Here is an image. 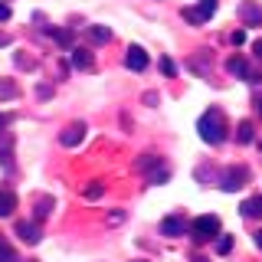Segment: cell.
Here are the masks:
<instances>
[{
	"mask_svg": "<svg viewBox=\"0 0 262 262\" xmlns=\"http://www.w3.org/2000/svg\"><path fill=\"white\" fill-rule=\"evenodd\" d=\"M226 66H229V72H233V76H249V82H259V76L249 69V62H246L243 56H233V59H229Z\"/></svg>",
	"mask_w": 262,
	"mask_h": 262,
	"instance_id": "obj_9",
	"label": "cell"
},
{
	"mask_svg": "<svg viewBox=\"0 0 262 262\" xmlns=\"http://www.w3.org/2000/svg\"><path fill=\"white\" fill-rule=\"evenodd\" d=\"M125 66L131 72H141V69H147V53L141 46H128V53H125Z\"/></svg>",
	"mask_w": 262,
	"mask_h": 262,
	"instance_id": "obj_7",
	"label": "cell"
},
{
	"mask_svg": "<svg viewBox=\"0 0 262 262\" xmlns=\"http://www.w3.org/2000/svg\"><path fill=\"white\" fill-rule=\"evenodd\" d=\"M0 262H16V249L0 236Z\"/></svg>",
	"mask_w": 262,
	"mask_h": 262,
	"instance_id": "obj_16",
	"label": "cell"
},
{
	"mask_svg": "<svg viewBox=\"0 0 262 262\" xmlns=\"http://www.w3.org/2000/svg\"><path fill=\"white\" fill-rule=\"evenodd\" d=\"M256 246H259V249H262V229H259V233H256Z\"/></svg>",
	"mask_w": 262,
	"mask_h": 262,
	"instance_id": "obj_28",
	"label": "cell"
},
{
	"mask_svg": "<svg viewBox=\"0 0 262 262\" xmlns=\"http://www.w3.org/2000/svg\"><path fill=\"white\" fill-rule=\"evenodd\" d=\"M16 236L23 243H39V226L36 223H16Z\"/></svg>",
	"mask_w": 262,
	"mask_h": 262,
	"instance_id": "obj_10",
	"label": "cell"
},
{
	"mask_svg": "<svg viewBox=\"0 0 262 262\" xmlns=\"http://www.w3.org/2000/svg\"><path fill=\"white\" fill-rule=\"evenodd\" d=\"M246 180H249V167L236 164V167H226L223 174H220V187H223L226 193H236L239 187H246Z\"/></svg>",
	"mask_w": 262,
	"mask_h": 262,
	"instance_id": "obj_2",
	"label": "cell"
},
{
	"mask_svg": "<svg viewBox=\"0 0 262 262\" xmlns=\"http://www.w3.org/2000/svg\"><path fill=\"white\" fill-rule=\"evenodd\" d=\"M85 196H89V200H95V196H102V184H92V187L85 190Z\"/></svg>",
	"mask_w": 262,
	"mask_h": 262,
	"instance_id": "obj_23",
	"label": "cell"
},
{
	"mask_svg": "<svg viewBox=\"0 0 262 262\" xmlns=\"http://www.w3.org/2000/svg\"><path fill=\"white\" fill-rule=\"evenodd\" d=\"M49 210H53V200L49 196H43V200H36V220H46Z\"/></svg>",
	"mask_w": 262,
	"mask_h": 262,
	"instance_id": "obj_18",
	"label": "cell"
},
{
	"mask_svg": "<svg viewBox=\"0 0 262 262\" xmlns=\"http://www.w3.org/2000/svg\"><path fill=\"white\" fill-rule=\"evenodd\" d=\"M13 95H16L13 82H0V98H13Z\"/></svg>",
	"mask_w": 262,
	"mask_h": 262,
	"instance_id": "obj_20",
	"label": "cell"
},
{
	"mask_svg": "<svg viewBox=\"0 0 262 262\" xmlns=\"http://www.w3.org/2000/svg\"><path fill=\"white\" fill-rule=\"evenodd\" d=\"M213 13H216V0H200L196 7H187L184 10V20L187 23H207Z\"/></svg>",
	"mask_w": 262,
	"mask_h": 262,
	"instance_id": "obj_4",
	"label": "cell"
},
{
	"mask_svg": "<svg viewBox=\"0 0 262 262\" xmlns=\"http://www.w3.org/2000/svg\"><path fill=\"white\" fill-rule=\"evenodd\" d=\"M56 36V43L59 46H72V33H66V30H49Z\"/></svg>",
	"mask_w": 262,
	"mask_h": 262,
	"instance_id": "obj_19",
	"label": "cell"
},
{
	"mask_svg": "<svg viewBox=\"0 0 262 262\" xmlns=\"http://www.w3.org/2000/svg\"><path fill=\"white\" fill-rule=\"evenodd\" d=\"M190 233H193V239H196V243L213 239V236L220 233V216H196L193 223H190Z\"/></svg>",
	"mask_w": 262,
	"mask_h": 262,
	"instance_id": "obj_3",
	"label": "cell"
},
{
	"mask_svg": "<svg viewBox=\"0 0 262 262\" xmlns=\"http://www.w3.org/2000/svg\"><path fill=\"white\" fill-rule=\"evenodd\" d=\"M252 138H256V135H252V121H239V128H236V141H239V144H249Z\"/></svg>",
	"mask_w": 262,
	"mask_h": 262,
	"instance_id": "obj_15",
	"label": "cell"
},
{
	"mask_svg": "<svg viewBox=\"0 0 262 262\" xmlns=\"http://www.w3.org/2000/svg\"><path fill=\"white\" fill-rule=\"evenodd\" d=\"M187 229H190V223H187L184 216H167V220L161 223V233H164V236H184Z\"/></svg>",
	"mask_w": 262,
	"mask_h": 262,
	"instance_id": "obj_8",
	"label": "cell"
},
{
	"mask_svg": "<svg viewBox=\"0 0 262 262\" xmlns=\"http://www.w3.org/2000/svg\"><path fill=\"white\" fill-rule=\"evenodd\" d=\"M7 20H10V7L0 0V23H7Z\"/></svg>",
	"mask_w": 262,
	"mask_h": 262,
	"instance_id": "obj_24",
	"label": "cell"
},
{
	"mask_svg": "<svg viewBox=\"0 0 262 262\" xmlns=\"http://www.w3.org/2000/svg\"><path fill=\"white\" fill-rule=\"evenodd\" d=\"M252 49H256V56L262 59V39H256V46H252Z\"/></svg>",
	"mask_w": 262,
	"mask_h": 262,
	"instance_id": "obj_26",
	"label": "cell"
},
{
	"mask_svg": "<svg viewBox=\"0 0 262 262\" xmlns=\"http://www.w3.org/2000/svg\"><path fill=\"white\" fill-rule=\"evenodd\" d=\"M92 53H89V49H72V66H76V69H92Z\"/></svg>",
	"mask_w": 262,
	"mask_h": 262,
	"instance_id": "obj_12",
	"label": "cell"
},
{
	"mask_svg": "<svg viewBox=\"0 0 262 262\" xmlns=\"http://www.w3.org/2000/svg\"><path fill=\"white\" fill-rule=\"evenodd\" d=\"M161 72H164V76H174V72H177L174 59H167V56H164V59H161Z\"/></svg>",
	"mask_w": 262,
	"mask_h": 262,
	"instance_id": "obj_21",
	"label": "cell"
},
{
	"mask_svg": "<svg viewBox=\"0 0 262 262\" xmlns=\"http://www.w3.org/2000/svg\"><path fill=\"white\" fill-rule=\"evenodd\" d=\"M229 39H233V43L239 46V43H246V33H243V30H236V33H233V36H229Z\"/></svg>",
	"mask_w": 262,
	"mask_h": 262,
	"instance_id": "obj_25",
	"label": "cell"
},
{
	"mask_svg": "<svg viewBox=\"0 0 262 262\" xmlns=\"http://www.w3.org/2000/svg\"><path fill=\"white\" fill-rule=\"evenodd\" d=\"M239 213L246 220H259L262 216V196H252V200H246L243 207H239Z\"/></svg>",
	"mask_w": 262,
	"mask_h": 262,
	"instance_id": "obj_11",
	"label": "cell"
},
{
	"mask_svg": "<svg viewBox=\"0 0 262 262\" xmlns=\"http://www.w3.org/2000/svg\"><path fill=\"white\" fill-rule=\"evenodd\" d=\"M216 249H220V252H223V256H226V252L233 249V239H229V236H223V239H220V246H216Z\"/></svg>",
	"mask_w": 262,
	"mask_h": 262,
	"instance_id": "obj_22",
	"label": "cell"
},
{
	"mask_svg": "<svg viewBox=\"0 0 262 262\" xmlns=\"http://www.w3.org/2000/svg\"><path fill=\"white\" fill-rule=\"evenodd\" d=\"M16 210V196L10 190H0V216H10Z\"/></svg>",
	"mask_w": 262,
	"mask_h": 262,
	"instance_id": "obj_13",
	"label": "cell"
},
{
	"mask_svg": "<svg viewBox=\"0 0 262 262\" xmlns=\"http://www.w3.org/2000/svg\"><path fill=\"white\" fill-rule=\"evenodd\" d=\"M85 121H72V125L69 128H66L62 131V135H59V141L66 144V147H76V144H82V138H85Z\"/></svg>",
	"mask_w": 262,
	"mask_h": 262,
	"instance_id": "obj_6",
	"label": "cell"
},
{
	"mask_svg": "<svg viewBox=\"0 0 262 262\" xmlns=\"http://www.w3.org/2000/svg\"><path fill=\"white\" fill-rule=\"evenodd\" d=\"M193 262H207V259H203V256H200V259H193Z\"/></svg>",
	"mask_w": 262,
	"mask_h": 262,
	"instance_id": "obj_29",
	"label": "cell"
},
{
	"mask_svg": "<svg viewBox=\"0 0 262 262\" xmlns=\"http://www.w3.org/2000/svg\"><path fill=\"white\" fill-rule=\"evenodd\" d=\"M10 43V36H7V33H0V46H7Z\"/></svg>",
	"mask_w": 262,
	"mask_h": 262,
	"instance_id": "obj_27",
	"label": "cell"
},
{
	"mask_svg": "<svg viewBox=\"0 0 262 262\" xmlns=\"http://www.w3.org/2000/svg\"><path fill=\"white\" fill-rule=\"evenodd\" d=\"M196 131H200V138L207 144H220L226 138V118H223V112H216V108L203 112L200 121H196Z\"/></svg>",
	"mask_w": 262,
	"mask_h": 262,
	"instance_id": "obj_1",
	"label": "cell"
},
{
	"mask_svg": "<svg viewBox=\"0 0 262 262\" xmlns=\"http://www.w3.org/2000/svg\"><path fill=\"white\" fill-rule=\"evenodd\" d=\"M89 39L102 46V43H108V39H112V30L108 27H89Z\"/></svg>",
	"mask_w": 262,
	"mask_h": 262,
	"instance_id": "obj_14",
	"label": "cell"
},
{
	"mask_svg": "<svg viewBox=\"0 0 262 262\" xmlns=\"http://www.w3.org/2000/svg\"><path fill=\"white\" fill-rule=\"evenodd\" d=\"M239 20H243V27H262V7L256 0H243L239 4Z\"/></svg>",
	"mask_w": 262,
	"mask_h": 262,
	"instance_id": "obj_5",
	"label": "cell"
},
{
	"mask_svg": "<svg viewBox=\"0 0 262 262\" xmlns=\"http://www.w3.org/2000/svg\"><path fill=\"white\" fill-rule=\"evenodd\" d=\"M154 167H161V158H154V154H144L138 161V170H154Z\"/></svg>",
	"mask_w": 262,
	"mask_h": 262,
	"instance_id": "obj_17",
	"label": "cell"
}]
</instances>
